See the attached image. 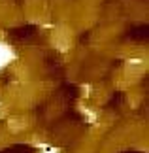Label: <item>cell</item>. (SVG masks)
I'll return each mask as SVG.
<instances>
[{
    "label": "cell",
    "instance_id": "cell-1",
    "mask_svg": "<svg viewBox=\"0 0 149 153\" xmlns=\"http://www.w3.org/2000/svg\"><path fill=\"white\" fill-rule=\"evenodd\" d=\"M13 59H15V51L11 49L8 44L0 42V70L6 68L11 61H13Z\"/></svg>",
    "mask_w": 149,
    "mask_h": 153
},
{
    "label": "cell",
    "instance_id": "cell-2",
    "mask_svg": "<svg viewBox=\"0 0 149 153\" xmlns=\"http://www.w3.org/2000/svg\"><path fill=\"white\" fill-rule=\"evenodd\" d=\"M44 153H59V151H57V149H45Z\"/></svg>",
    "mask_w": 149,
    "mask_h": 153
}]
</instances>
